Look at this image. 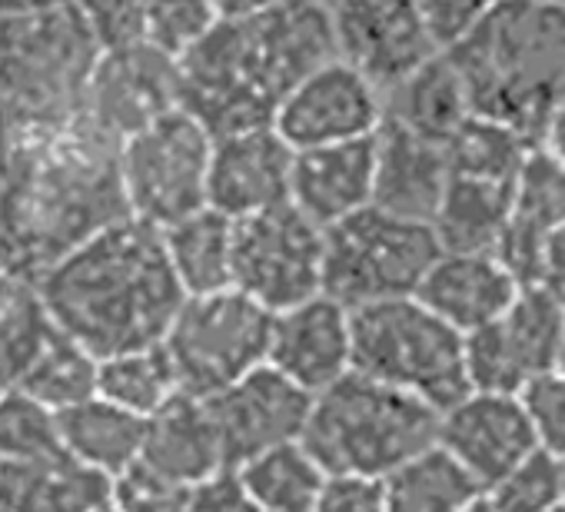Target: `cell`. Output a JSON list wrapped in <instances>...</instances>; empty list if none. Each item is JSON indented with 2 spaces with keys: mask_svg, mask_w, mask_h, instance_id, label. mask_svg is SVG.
Instances as JSON below:
<instances>
[{
  "mask_svg": "<svg viewBox=\"0 0 565 512\" xmlns=\"http://www.w3.org/2000/svg\"><path fill=\"white\" fill-rule=\"evenodd\" d=\"M535 287H542L548 297H555V300L565 307V226L555 230V233L548 236V243H545Z\"/></svg>",
  "mask_w": 565,
  "mask_h": 512,
  "instance_id": "obj_45",
  "label": "cell"
},
{
  "mask_svg": "<svg viewBox=\"0 0 565 512\" xmlns=\"http://www.w3.org/2000/svg\"><path fill=\"white\" fill-rule=\"evenodd\" d=\"M124 216L117 143L94 127L0 134V267L14 280H38Z\"/></svg>",
  "mask_w": 565,
  "mask_h": 512,
  "instance_id": "obj_1",
  "label": "cell"
},
{
  "mask_svg": "<svg viewBox=\"0 0 565 512\" xmlns=\"http://www.w3.org/2000/svg\"><path fill=\"white\" fill-rule=\"evenodd\" d=\"M469 114L472 110L466 87L446 51L433 54L423 67H416L409 77L383 94V120L399 124L403 130L443 147L466 124Z\"/></svg>",
  "mask_w": 565,
  "mask_h": 512,
  "instance_id": "obj_26",
  "label": "cell"
},
{
  "mask_svg": "<svg viewBox=\"0 0 565 512\" xmlns=\"http://www.w3.org/2000/svg\"><path fill=\"white\" fill-rule=\"evenodd\" d=\"M519 396H522L535 446L565 462V380L558 373H545L535 383H529Z\"/></svg>",
  "mask_w": 565,
  "mask_h": 512,
  "instance_id": "obj_39",
  "label": "cell"
},
{
  "mask_svg": "<svg viewBox=\"0 0 565 512\" xmlns=\"http://www.w3.org/2000/svg\"><path fill=\"white\" fill-rule=\"evenodd\" d=\"M290 203L323 230L370 206L373 203V137L297 150Z\"/></svg>",
  "mask_w": 565,
  "mask_h": 512,
  "instance_id": "obj_24",
  "label": "cell"
},
{
  "mask_svg": "<svg viewBox=\"0 0 565 512\" xmlns=\"http://www.w3.org/2000/svg\"><path fill=\"white\" fill-rule=\"evenodd\" d=\"M213 137L183 107L147 124L117 147L127 213L157 230L206 206Z\"/></svg>",
  "mask_w": 565,
  "mask_h": 512,
  "instance_id": "obj_10",
  "label": "cell"
},
{
  "mask_svg": "<svg viewBox=\"0 0 565 512\" xmlns=\"http://www.w3.org/2000/svg\"><path fill=\"white\" fill-rule=\"evenodd\" d=\"M61 4H71V0H0V18H18V14L47 11V8H61Z\"/></svg>",
  "mask_w": 565,
  "mask_h": 512,
  "instance_id": "obj_48",
  "label": "cell"
},
{
  "mask_svg": "<svg viewBox=\"0 0 565 512\" xmlns=\"http://www.w3.org/2000/svg\"><path fill=\"white\" fill-rule=\"evenodd\" d=\"M14 284H18V280H14V277H11V274L4 270V267H0V307H4V300L11 297Z\"/></svg>",
  "mask_w": 565,
  "mask_h": 512,
  "instance_id": "obj_49",
  "label": "cell"
},
{
  "mask_svg": "<svg viewBox=\"0 0 565 512\" xmlns=\"http://www.w3.org/2000/svg\"><path fill=\"white\" fill-rule=\"evenodd\" d=\"M482 495L495 512H548L565 499V462L535 446Z\"/></svg>",
  "mask_w": 565,
  "mask_h": 512,
  "instance_id": "obj_37",
  "label": "cell"
},
{
  "mask_svg": "<svg viewBox=\"0 0 565 512\" xmlns=\"http://www.w3.org/2000/svg\"><path fill=\"white\" fill-rule=\"evenodd\" d=\"M519 290L495 253H439L413 297L466 337L505 313Z\"/></svg>",
  "mask_w": 565,
  "mask_h": 512,
  "instance_id": "obj_22",
  "label": "cell"
},
{
  "mask_svg": "<svg viewBox=\"0 0 565 512\" xmlns=\"http://www.w3.org/2000/svg\"><path fill=\"white\" fill-rule=\"evenodd\" d=\"M266 366L310 396L333 386L353 370L350 310L333 297L317 294L290 310L273 313Z\"/></svg>",
  "mask_w": 565,
  "mask_h": 512,
  "instance_id": "obj_19",
  "label": "cell"
},
{
  "mask_svg": "<svg viewBox=\"0 0 565 512\" xmlns=\"http://www.w3.org/2000/svg\"><path fill=\"white\" fill-rule=\"evenodd\" d=\"M220 18H246V14H256V11H266V8H276L282 0H213Z\"/></svg>",
  "mask_w": 565,
  "mask_h": 512,
  "instance_id": "obj_47",
  "label": "cell"
},
{
  "mask_svg": "<svg viewBox=\"0 0 565 512\" xmlns=\"http://www.w3.org/2000/svg\"><path fill=\"white\" fill-rule=\"evenodd\" d=\"M436 442L479 482L482 492L535 449L522 396L482 390H469L439 413Z\"/></svg>",
  "mask_w": 565,
  "mask_h": 512,
  "instance_id": "obj_17",
  "label": "cell"
},
{
  "mask_svg": "<svg viewBox=\"0 0 565 512\" xmlns=\"http://www.w3.org/2000/svg\"><path fill=\"white\" fill-rule=\"evenodd\" d=\"M539 147L558 163L565 167V100L548 114L545 127H542V137H539Z\"/></svg>",
  "mask_w": 565,
  "mask_h": 512,
  "instance_id": "obj_46",
  "label": "cell"
},
{
  "mask_svg": "<svg viewBox=\"0 0 565 512\" xmlns=\"http://www.w3.org/2000/svg\"><path fill=\"white\" fill-rule=\"evenodd\" d=\"M532 147L535 143L525 140L519 130H512L499 120L469 114L466 124L449 137L446 160H449L452 177H469V180H486V183H512Z\"/></svg>",
  "mask_w": 565,
  "mask_h": 512,
  "instance_id": "obj_33",
  "label": "cell"
},
{
  "mask_svg": "<svg viewBox=\"0 0 565 512\" xmlns=\"http://www.w3.org/2000/svg\"><path fill=\"white\" fill-rule=\"evenodd\" d=\"M337 57L330 11L310 0L220 18L180 64V107L210 137L269 127L279 104L320 64Z\"/></svg>",
  "mask_w": 565,
  "mask_h": 512,
  "instance_id": "obj_2",
  "label": "cell"
},
{
  "mask_svg": "<svg viewBox=\"0 0 565 512\" xmlns=\"http://www.w3.org/2000/svg\"><path fill=\"white\" fill-rule=\"evenodd\" d=\"M548 512H565V499H562V502H558V505H552V509H548Z\"/></svg>",
  "mask_w": 565,
  "mask_h": 512,
  "instance_id": "obj_54",
  "label": "cell"
},
{
  "mask_svg": "<svg viewBox=\"0 0 565 512\" xmlns=\"http://www.w3.org/2000/svg\"><path fill=\"white\" fill-rule=\"evenodd\" d=\"M134 466L150 479L183 492L226 469L206 403L177 393L153 416H147L140 456Z\"/></svg>",
  "mask_w": 565,
  "mask_h": 512,
  "instance_id": "obj_21",
  "label": "cell"
},
{
  "mask_svg": "<svg viewBox=\"0 0 565 512\" xmlns=\"http://www.w3.org/2000/svg\"><path fill=\"white\" fill-rule=\"evenodd\" d=\"M353 370L403 390L436 413L469 393L462 333L443 323L416 297L350 310Z\"/></svg>",
  "mask_w": 565,
  "mask_h": 512,
  "instance_id": "obj_7",
  "label": "cell"
},
{
  "mask_svg": "<svg viewBox=\"0 0 565 512\" xmlns=\"http://www.w3.org/2000/svg\"><path fill=\"white\" fill-rule=\"evenodd\" d=\"M294 157L297 150L276 134L273 124L213 137L206 206L230 220H243L290 203Z\"/></svg>",
  "mask_w": 565,
  "mask_h": 512,
  "instance_id": "obj_18",
  "label": "cell"
},
{
  "mask_svg": "<svg viewBox=\"0 0 565 512\" xmlns=\"http://www.w3.org/2000/svg\"><path fill=\"white\" fill-rule=\"evenodd\" d=\"M90 512H120V505L114 502V499H107V502H100L97 509H90Z\"/></svg>",
  "mask_w": 565,
  "mask_h": 512,
  "instance_id": "obj_51",
  "label": "cell"
},
{
  "mask_svg": "<svg viewBox=\"0 0 565 512\" xmlns=\"http://www.w3.org/2000/svg\"><path fill=\"white\" fill-rule=\"evenodd\" d=\"M57 426L64 452L110 479L127 472L140 456L143 416H134L104 396H90L81 406L57 413Z\"/></svg>",
  "mask_w": 565,
  "mask_h": 512,
  "instance_id": "obj_28",
  "label": "cell"
},
{
  "mask_svg": "<svg viewBox=\"0 0 565 512\" xmlns=\"http://www.w3.org/2000/svg\"><path fill=\"white\" fill-rule=\"evenodd\" d=\"M177 393H180V386H177L170 356L160 343L100 360L97 396H104L107 403H114L134 416H143V419L153 416Z\"/></svg>",
  "mask_w": 565,
  "mask_h": 512,
  "instance_id": "obj_34",
  "label": "cell"
},
{
  "mask_svg": "<svg viewBox=\"0 0 565 512\" xmlns=\"http://www.w3.org/2000/svg\"><path fill=\"white\" fill-rule=\"evenodd\" d=\"M539 4H548V8H562L565 11V0H539Z\"/></svg>",
  "mask_w": 565,
  "mask_h": 512,
  "instance_id": "obj_52",
  "label": "cell"
},
{
  "mask_svg": "<svg viewBox=\"0 0 565 512\" xmlns=\"http://www.w3.org/2000/svg\"><path fill=\"white\" fill-rule=\"evenodd\" d=\"M565 226V167L542 147H532L509 186V216L495 243L502 267L519 287H535L545 243Z\"/></svg>",
  "mask_w": 565,
  "mask_h": 512,
  "instance_id": "obj_20",
  "label": "cell"
},
{
  "mask_svg": "<svg viewBox=\"0 0 565 512\" xmlns=\"http://www.w3.org/2000/svg\"><path fill=\"white\" fill-rule=\"evenodd\" d=\"M327 11L337 57L356 67L380 94L443 51L419 0H337Z\"/></svg>",
  "mask_w": 565,
  "mask_h": 512,
  "instance_id": "obj_14",
  "label": "cell"
},
{
  "mask_svg": "<svg viewBox=\"0 0 565 512\" xmlns=\"http://www.w3.org/2000/svg\"><path fill=\"white\" fill-rule=\"evenodd\" d=\"M186 512H266L239 482L236 469H220L196 489H190Z\"/></svg>",
  "mask_w": 565,
  "mask_h": 512,
  "instance_id": "obj_44",
  "label": "cell"
},
{
  "mask_svg": "<svg viewBox=\"0 0 565 512\" xmlns=\"http://www.w3.org/2000/svg\"><path fill=\"white\" fill-rule=\"evenodd\" d=\"M509 186L452 177L429 220L443 253H495L509 216Z\"/></svg>",
  "mask_w": 565,
  "mask_h": 512,
  "instance_id": "obj_29",
  "label": "cell"
},
{
  "mask_svg": "<svg viewBox=\"0 0 565 512\" xmlns=\"http://www.w3.org/2000/svg\"><path fill=\"white\" fill-rule=\"evenodd\" d=\"M97 57L74 4L0 18V134L81 120Z\"/></svg>",
  "mask_w": 565,
  "mask_h": 512,
  "instance_id": "obj_5",
  "label": "cell"
},
{
  "mask_svg": "<svg viewBox=\"0 0 565 512\" xmlns=\"http://www.w3.org/2000/svg\"><path fill=\"white\" fill-rule=\"evenodd\" d=\"M97 370H100V360L61 333L14 390H24L41 406L64 413L97 396Z\"/></svg>",
  "mask_w": 565,
  "mask_h": 512,
  "instance_id": "obj_35",
  "label": "cell"
},
{
  "mask_svg": "<svg viewBox=\"0 0 565 512\" xmlns=\"http://www.w3.org/2000/svg\"><path fill=\"white\" fill-rule=\"evenodd\" d=\"M220 21L213 0H143V41L170 57H183Z\"/></svg>",
  "mask_w": 565,
  "mask_h": 512,
  "instance_id": "obj_38",
  "label": "cell"
},
{
  "mask_svg": "<svg viewBox=\"0 0 565 512\" xmlns=\"http://www.w3.org/2000/svg\"><path fill=\"white\" fill-rule=\"evenodd\" d=\"M386 512H466L479 495V482L439 446L409 456L383 476Z\"/></svg>",
  "mask_w": 565,
  "mask_h": 512,
  "instance_id": "obj_30",
  "label": "cell"
},
{
  "mask_svg": "<svg viewBox=\"0 0 565 512\" xmlns=\"http://www.w3.org/2000/svg\"><path fill=\"white\" fill-rule=\"evenodd\" d=\"M449 183L446 147L383 120L373 134V206L429 223Z\"/></svg>",
  "mask_w": 565,
  "mask_h": 512,
  "instance_id": "obj_23",
  "label": "cell"
},
{
  "mask_svg": "<svg viewBox=\"0 0 565 512\" xmlns=\"http://www.w3.org/2000/svg\"><path fill=\"white\" fill-rule=\"evenodd\" d=\"M439 413L356 370L313 396L300 446L330 472L390 476L436 442Z\"/></svg>",
  "mask_w": 565,
  "mask_h": 512,
  "instance_id": "obj_6",
  "label": "cell"
},
{
  "mask_svg": "<svg viewBox=\"0 0 565 512\" xmlns=\"http://www.w3.org/2000/svg\"><path fill=\"white\" fill-rule=\"evenodd\" d=\"M310 4H320V8H333L337 0H310Z\"/></svg>",
  "mask_w": 565,
  "mask_h": 512,
  "instance_id": "obj_53",
  "label": "cell"
},
{
  "mask_svg": "<svg viewBox=\"0 0 565 512\" xmlns=\"http://www.w3.org/2000/svg\"><path fill=\"white\" fill-rule=\"evenodd\" d=\"M203 403L213 419L223 462L226 469H236L259 452L300 442L313 396L263 363Z\"/></svg>",
  "mask_w": 565,
  "mask_h": 512,
  "instance_id": "obj_16",
  "label": "cell"
},
{
  "mask_svg": "<svg viewBox=\"0 0 565 512\" xmlns=\"http://www.w3.org/2000/svg\"><path fill=\"white\" fill-rule=\"evenodd\" d=\"M555 373L565 380V330H562V343H558V360H555Z\"/></svg>",
  "mask_w": 565,
  "mask_h": 512,
  "instance_id": "obj_50",
  "label": "cell"
},
{
  "mask_svg": "<svg viewBox=\"0 0 565 512\" xmlns=\"http://www.w3.org/2000/svg\"><path fill=\"white\" fill-rule=\"evenodd\" d=\"M167 264L186 297L233 287V220L200 206L160 230Z\"/></svg>",
  "mask_w": 565,
  "mask_h": 512,
  "instance_id": "obj_27",
  "label": "cell"
},
{
  "mask_svg": "<svg viewBox=\"0 0 565 512\" xmlns=\"http://www.w3.org/2000/svg\"><path fill=\"white\" fill-rule=\"evenodd\" d=\"M565 307L542 287H522L492 323L462 337L469 390L522 393L545 373H555Z\"/></svg>",
  "mask_w": 565,
  "mask_h": 512,
  "instance_id": "obj_12",
  "label": "cell"
},
{
  "mask_svg": "<svg viewBox=\"0 0 565 512\" xmlns=\"http://www.w3.org/2000/svg\"><path fill=\"white\" fill-rule=\"evenodd\" d=\"M61 337L34 284L18 280L0 307V390H14Z\"/></svg>",
  "mask_w": 565,
  "mask_h": 512,
  "instance_id": "obj_32",
  "label": "cell"
},
{
  "mask_svg": "<svg viewBox=\"0 0 565 512\" xmlns=\"http://www.w3.org/2000/svg\"><path fill=\"white\" fill-rule=\"evenodd\" d=\"M439 253L429 223L370 203L323 230V294L347 310L413 297Z\"/></svg>",
  "mask_w": 565,
  "mask_h": 512,
  "instance_id": "obj_8",
  "label": "cell"
},
{
  "mask_svg": "<svg viewBox=\"0 0 565 512\" xmlns=\"http://www.w3.org/2000/svg\"><path fill=\"white\" fill-rule=\"evenodd\" d=\"M110 499L120 505V512H186L190 492L163 486L150 479L147 472H140L137 466H130L127 472L114 479Z\"/></svg>",
  "mask_w": 565,
  "mask_h": 512,
  "instance_id": "obj_42",
  "label": "cell"
},
{
  "mask_svg": "<svg viewBox=\"0 0 565 512\" xmlns=\"http://www.w3.org/2000/svg\"><path fill=\"white\" fill-rule=\"evenodd\" d=\"M57 413L24 390H0V462H28L61 452Z\"/></svg>",
  "mask_w": 565,
  "mask_h": 512,
  "instance_id": "obj_36",
  "label": "cell"
},
{
  "mask_svg": "<svg viewBox=\"0 0 565 512\" xmlns=\"http://www.w3.org/2000/svg\"><path fill=\"white\" fill-rule=\"evenodd\" d=\"M236 476L266 512H313L327 472L300 442H287L246 459Z\"/></svg>",
  "mask_w": 565,
  "mask_h": 512,
  "instance_id": "obj_31",
  "label": "cell"
},
{
  "mask_svg": "<svg viewBox=\"0 0 565 512\" xmlns=\"http://www.w3.org/2000/svg\"><path fill=\"white\" fill-rule=\"evenodd\" d=\"M233 287L269 313L323 294V226L294 203L233 220Z\"/></svg>",
  "mask_w": 565,
  "mask_h": 512,
  "instance_id": "obj_11",
  "label": "cell"
},
{
  "mask_svg": "<svg viewBox=\"0 0 565 512\" xmlns=\"http://www.w3.org/2000/svg\"><path fill=\"white\" fill-rule=\"evenodd\" d=\"M313 512H386V489L376 476L330 472L323 476Z\"/></svg>",
  "mask_w": 565,
  "mask_h": 512,
  "instance_id": "obj_41",
  "label": "cell"
},
{
  "mask_svg": "<svg viewBox=\"0 0 565 512\" xmlns=\"http://www.w3.org/2000/svg\"><path fill=\"white\" fill-rule=\"evenodd\" d=\"M180 107V64L147 41L100 51L81 120L110 143H124L147 124Z\"/></svg>",
  "mask_w": 565,
  "mask_h": 512,
  "instance_id": "obj_13",
  "label": "cell"
},
{
  "mask_svg": "<svg viewBox=\"0 0 565 512\" xmlns=\"http://www.w3.org/2000/svg\"><path fill=\"white\" fill-rule=\"evenodd\" d=\"M495 4L499 0H419L426 24H429L439 47H449L456 38H462Z\"/></svg>",
  "mask_w": 565,
  "mask_h": 512,
  "instance_id": "obj_43",
  "label": "cell"
},
{
  "mask_svg": "<svg viewBox=\"0 0 565 512\" xmlns=\"http://www.w3.org/2000/svg\"><path fill=\"white\" fill-rule=\"evenodd\" d=\"M57 330L97 360L163 343L186 294L157 226L124 216L31 280Z\"/></svg>",
  "mask_w": 565,
  "mask_h": 512,
  "instance_id": "obj_3",
  "label": "cell"
},
{
  "mask_svg": "<svg viewBox=\"0 0 565 512\" xmlns=\"http://www.w3.org/2000/svg\"><path fill=\"white\" fill-rule=\"evenodd\" d=\"M273 313L236 287L186 297L177 310L163 350L183 396L210 399L266 363Z\"/></svg>",
  "mask_w": 565,
  "mask_h": 512,
  "instance_id": "obj_9",
  "label": "cell"
},
{
  "mask_svg": "<svg viewBox=\"0 0 565 512\" xmlns=\"http://www.w3.org/2000/svg\"><path fill=\"white\" fill-rule=\"evenodd\" d=\"M100 51L143 41V0H71Z\"/></svg>",
  "mask_w": 565,
  "mask_h": 512,
  "instance_id": "obj_40",
  "label": "cell"
},
{
  "mask_svg": "<svg viewBox=\"0 0 565 512\" xmlns=\"http://www.w3.org/2000/svg\"><path fill=\"white\" fill-rule=\"evenodd\" d=\"M443 51L469 110L539 147L548 114L565 100V11L539 0H499Z\"/></svg>",
  "mask_w": 565,
  "mask_h": 512,
  "instance_id": "obj_4",
  "label": "cell"
},
{
  "mask_svg": "<svg viewBox=\"0 0 565 512\" xmlns=\"http://www.w3.org/2000/svg\"><path fill=\"white\" fill-rule=\"evenodd\" d=\"M114 495V479L71 452L0 462V512H90Z\"/></svg>",
  "mask_w": 565,
  "mask_h": 512,
  "instance_id": "obj_25",
  "label": "cell"
},
{
  "mask_svg": "<svg viewBox=\"0 0 565 512\" xmlns=\"http://www.w3.org/2000/svg\"><path fill=\"white\" fill-rule=\"evenodd\" d=\"M383 124V94L343 57L310 71L279 104L273 127L294 150L366 140Z\"/></svg>",
  "mask_w": 565,
  "mask_h": 512,
  "instance_id": "obj_15",
  "label": "cell"
}]
</instances>
